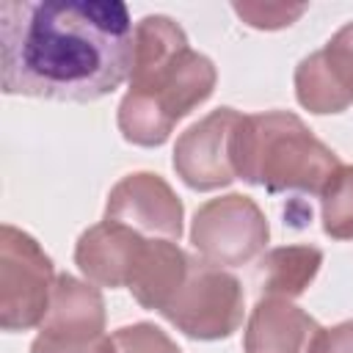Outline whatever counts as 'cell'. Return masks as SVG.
Instances as JSON below:
<instances>
[{"mask_svg":"<svg viewBox=\"0 0 353 353\" xmlns=\"http://www.w3.org/2000/svg\"><path fill=\"white\" fill-rule=\"evenodd\" d=\"M306 353H353V320L320 328Z\"/></svg>","mask_w":353,"mask_h":353,"instance_id":"cell-18","label":"cell"},{"mask_svg":"<svg viewBox=\"0 0 353 353\" xmlns=\"http://www.w3.org/2000/svg\"><path fill=\"white\" fill-rule=\"evenodd\" d=\"M295 97L301 108L317 116L342 113L353 105V22L295 66Z\"/></svg>","mask_w":353,"mask_h":353,"instance_id":"cell-10","label":"cell"},{"mask_svg":"<svg viewBox=\"0 0 353 353\" xmlns=\"http://www.w3.org/2000/svg\"><path fill=\"white\" fill-rule=\"evenodd\" d=\"M323 265L317 245H279L262 254L256 268V284L262 298H298L314 281Z\"/></svg>","mask_w":353,"mask_h":353,"instance_id":"cell-14","label":"cell"},{"mask_svg":"<svg viewBox=\"0 0 353 353\" xmlns=\"http://www.w3.org/2000/svg\"><path fill=\"white\" fill-rule=\"evenodd\" d=\"M135 28L119 0H6L0 85L8 97L94 102L130 80Z\"/></svg>","mask_w":353,"mask_h":353,"instance_id":"cell-1","label":"cell"},{"mask_svg":"<svg viewBox=\"0 0 353 353\" xmlns=\"http://www.w3.org/2000/svg\"><path fill=\"white\" fill-rule=\"evenodd\" d=\"M270 237L265 212L251 196L226 193L204 201L190 223V243L215 268H240L256 259Z\"/></svg>","mask_w":353,"mask_h":353,"instance_id":"cell-6","label":"cell"},{"mask_svg":"<svg viewBox=\"0 0 353 353\" xmlns=\"http://www.w3.org/2000/svg\"><path fill=\"white\" fill-rule=\"evenodd\" d=\"M116 353H182L176 342L154 323H132L113 334Z\"/></svg>","mask_w":353,"mask_h":353,"instance_id":"cell-16","label":"cell"},{"mask_svg":"<svg viewBox=\"0 0 353 353\" xmlns=\"http://www.w3.org/2000/svg\"><path fill=\"white\" fill-rule=\"evenodd\" d=\"M320 323L287 298H259L243 334L245 353H306Z\"/></svg>","mask_w":353,"mask_h":353,"instance_id":"cell-12","label":"cell"},{"mask_svg":"<svg viewBox=\"0 0 353 353\" xmlns=\"http://www.w3.org/2000/svg\"><path fill=\"white\" fill-rule=\"evenodd\" d=\"M146 240L149 237H143L141 232L124 223H113V221L94 223L77 237L74 265L97 287H110V290L127 287Z\"/></svg>","mask_w":353,"mask_h":353,"instance_id":"cell-11","label":"cell"},{"mask_svg":"<svg viewBox=\"0 0 353 353\" xmlns=\"http://www.w3.org/2000/svg\"><path fill=\"white\" fill-rule=\"evenodd\" d=\"M232 160L237 179L270 196L287 190L320 196L342 165L336 152L290 110L243 113L232 138Z\"/></svg>","mask_w":353,"mask_h":353,"instance_id":"cell-3","label":"cell"},{"mask_svg":"<svg viewBox=\"0 0 353 353\" xmlns=\"http://www.w3.org/2000/svg\"><path fill=\"white\" fill-rule=\"evenodd\" d=\"M243 113L218 108L190 124L174 143V171L193 190H218L237 179L232 138Z\"/></svg>","mask_w":353,"mask_h":353,"instance_id":"cell-8","label":"cell"},{"mask_svg":"<svg viewBox=\"0 0 353 353\" xmlns=\"http://www.w3.org/2000/svg\"><path fill=\"white\" fill-rule=\"evenodd\" d=\"M232 8H234V14L245 25H251L256 30H279V28H287V25H292L306 11L303 3L301 6H287V3H234Z\"/></svg>","mask_w":353,"mask_h":353,"instance_id":"cell-17","label":"cell"},{"mask_svg":"<svg viewBox=\"0 0 353 353\" xmlns=\"http://www.w3.org/2000/svg\"><path fill=\"white\" fill-rule=\"evenodd\" d=\"M185 207L174 188L152 171H132L121 176L105 204V221L124 223L143 237L179 240Z\"/></svg>","mask_w":353,"mask_h":353,"instance_id":"cell-9","label":"cell"},{"mask_svg":"<svg viewBox=\"0 0 353 353\" xmlns=\"http://www.w3.org/2000/svg\"><path fill=\"white\" fill-rule=\"evenodd\" d=\"M55 268L28 232L3 223L0 229V325L30 331L44 323L55 287Z\"/></svg>","mask_w":353,"mask_h":353,"instance_id":"cell-4","label":"cell"},{"mask_svg":"<svg viewBox=\"0 0 353 353\" xmlns=\"http://www.w3.org/2000/svg\"><path fill=\"white\" fill-rule=\"evenodd\" d=\"M30 353H116V342L105 334V301L97 284L61 273L52 301L39 325Z\"/></svg>","mask_w":353,"mask_h":353,"instance_id":"cell-7","label":"cell"},{"mask_svg":"<svg viewBox=\"0 0 353 353\" xmlns=\"http://www.w3.org/2000/svg\"><path fill=\"white\" fill-rule=\"evenodd\" d=\"M190 259L193 256L188 251H182L174 240L149 237L127 290L143 309L163 312L168 306V301L176 295V290L182 287Z\"/></svg>","mask_w":353,"mask_h":353,"instance_id":"cell-13","label":"cell"},{"mask_svg":"<svg viewBox=\"0 0 353 353\" xmlns=\"http://www.w3.org/2000/svg\"><path fill=\"white\" fill-rule=\"evenodd\" d=\"M215 63L190 50L185 30L163 14L135 25L130 91L119 102V132L135 146H163L176 121L215 91Z\"/></svg>","mask_w":353,"mask_h":353,"instance_id":"cell-2","label":"cell"},{"mask_svg":"<svg viewBox=\"0 0 353 353\" xmlns=\"http://www.w3.org/2000/svg\"><path fill=\"white\" fill-rule=\"evenodd\" d=\"M243 312L245 295L240 279L204 259H190L182 287L160 314L185 336L215 342L240 328Z\"/></svg>","mask_w":353,"mask_h":353,"instance_id":"cell-5","label":"cell"},{"mask_svg":"<svg viewBox=\"0 0 353 353\" xmlns=\"http://www.w3.org/2000/svg\"><path fill=\"white\" fill-rule=\"evenodd\" d=\"M323 232L334 240H353V165H339L320 193Z\"/></svg>","mask_w":353,"mask_h":353,"instance_id":"cell-15","label":"cell"}]
</instances>
